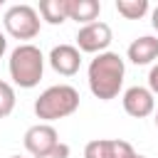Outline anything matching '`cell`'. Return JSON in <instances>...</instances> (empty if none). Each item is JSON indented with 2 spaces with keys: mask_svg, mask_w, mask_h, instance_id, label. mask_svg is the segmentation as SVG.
<instances>
[{
  "mask_svg": "<svg viewBox=\"0 0 158 158\" xmlns=\"http://www.w3.org/2000/svg\"><path fill=\"white\" fill-rule=\"evenodd\" d=\"M153 121H156V128H158V109H156V114H153Z\"/></svg>",
  "mask_w": 158,
  "mask_h": 158,
  "instance_id": "d6986e66",
  "label": "cell"
},
{
  "mask_svg": "<svg viewBox=\"0 0 158 158\" xmlns=\"http://www.w3.org/2000/svg\"><path fill=\"white\" fill-rule=\"evenodd\" d=\"M116 12L126 20H141L148 12V0H116Z\"/></svg>",
  "mask_w": 158,
  "mask_h": 158,
  "instance_id": "4fadbf2b",
  "label": "cell"
},
{
  "mask_svg": "<svg viewBox=\"0 0 158 158\" xmlns=\"http://www.w3.org/2000/svg\"><path fill=\"white\" fill-rule=\"evenodd\" d=\"M22 143L32 156H40V153H47L49 148H54L59 143V133H57V128L52 123H42L40 121V123H35V126H30L25 131Z\"/></svg>",
  "mask_w": 158,
  "mask_h": 158,
  "instance_id": "ba28073f",
  "label": "cell"
},
{
  "mask_svg": "<svg viewBox=\"0 0 158 158\" xmlns=\"http://www.w3.org/2000/svg\"><path fill=\"white\" fill-rule=\"evenodd\" d=\"M123 111L133 118H146L151 114H156V96L148 86H128L121 96Z\"/></svg>",
  "mask_w": 158,
  "mask_h": 158,
  "instance_id": "8992f818",
  "label": "cell"
},
{
  "mask_svg": "<svg viewBox=\"0 0 158 158\" xmlns=\"http://www.w3.org/2000/svg\"><path fill=\"white\" fill-rule=\"evenodd\" d=\"M7 72L15 86L20 89H32L40 84L42 74H44V54L40 47H35L32 42H22L10 52L7 59Z\"/></svg>",
  "mask_w": 158,
  "mask_h": 158,
  "instance_id": "7a4b0ae2",
  "label": "cell"
},
{
  "mask_svg": "<svg viewBox=\"0 0 158 158\" xmlns=\"http://www.w3.org/2000/svg\"><path fill=\"white\" fill-rule=\"evenodd\" d=\"M69 153H72V148L59 141V143H57L54 148H49L47 153H40V156H32V158H69Z\"/></svg>",
  "mask_w": 158,
  "mask_h": 158,
  "instance_id": "9a60e30c",
  "label": "cell"
},
{
  "mask_svg": "<svg viewBox=\"0 0 158 158\" xmlns=\"http://www.w3.org/2000/svg\"><path fill=\"white\" fill-rule=\"evenodd\" d=\"M40 17L47 25H62L64 20H69V10H67V0H42L37 7Z\"/></svg>",
  "mask_w": 158,
  "mask_h": 158,
  "instance_id": "7c38bea8",
  "label": "cell"
},
{
  "mask_svg": "<svg viewBox=\"0 0 158 158\" xmlns=\"http://www.w3.org/2000/svg\"><path fill=\"white\" fill-rule=\"evenodd\" d=\"M10 158H20V156H10Z\"/></svg>",
  "mask_w": 158,
  "mask_h": 158,
  "instance_id": "44dd1931",
  "label": "cell"
},
{
  "mask_svg": "<svg viewBox=\"0 0 158 158\" xmlns=\"http://www.w3.org/2000/svg\"><path fill=\"white\" fill-rule=\"evenodd\" d=\"M15 86L10 81H2L0 79V118H7L12 111H15Z\"/></svg>",
  "mask_w": 158,
  "mask_h": 158,
  "instance_id": "5bb4252c",
  "label": "cell"
},
{
  "mask_svg": "<svg viewBox=\"0 0 158 158\" xmlns=\"http://www.w3.org/2000/svg\"><path fill=\"white\" fill-rule=\"evenodd\" d=\"M2 25H5V32L15 40H35L40 35L42 20H40L37 7L22 2V5H10L5 10Z\"/></svg>",
  "mask_w": 158,
  "mask_h": 158,
  "instance_id": "277c9868",
  "label": "cell"
},
{
  "mask_svg": "<svg viewBox=\"0 0 158 158\" xmlns=\"http://www.w3.org/2000/svg\"><path fill=\"white\" fill-rule=\"evenodd\" d=\"M5 49H7V37H5V32H0V59H2Z\"/></svg>",
  "mask_w": 158,
  "mask_h": 158,
  "instance_id": "e0dca14e",
  "label": "cell"
},
{
  "mask_svg": "<svg viewBox=\"0 0 158 158\" xmlns=\"http://www.w3.org/2000/svg\"><path fill=\"white\" fill-rule=\"evenodd\" d=\"M67 10H69V20L84 25L96 22L99 12H101V2L99 0H67Z\"/></svg>",
  "mask_w": 158,
  "mask_h": 158,
  "instance_id": "8fae6325",
  "label": "cell"
},
{
  "mask_svg": "<svg viewBox=\"0 0 158 158\" xmlns=\"http://www.w3.org/2000/svg\"><path fill=\"white\" fill-rule=\"evenodd\" d=\"M79 109V91L72 84L47 86L35 99V116L42 123H52L57 118H67Z\"/></svg>",
  "mask_w": 158,
  "mask_h": 158,
  "instance_id": "3957f363",
  "label": "cell"
},
{
  "mask_svg": "<svg viewBox=\"0 0 158 158\" xmlns=\"http://www.w3.org/2000/svg\"><path fill=\"white\" fill-rule=\"evenodd\" d=\"M47 62L57 74L74 77L81 67V52L77 49V44H57V47H52Z\"/></svg>",
  "mask_w": 158,
  "mask_h": 158,
  "instance_id": "9c48e42d",
  "label": "cell"
},
{
  "mask_svg": "<svg viewBox=\"0 0 158 158\" xmlns=\"http://www.w3.org/2000/svg\"><path fill=\"white\" fill-rule=\"evenodd\" d=\"M151 25H153V30L158 32V5L153 7V12H151Z\"/></svg>",
  "mask_w": 158,
  "mask_h": 158,
  "instance_id": "ac0fdd59",
  "label": "cell"
},
{
  "mask_svg": "<svg viewBox=\"0 0 158 158\" xmlns=\"http://www.w3.org/2000/svg\"><path fill=\"white\" fill-rule=\"evenodd\" d=\"M126 57H128L136 67L153 64V62L158 59V37H153V35H141V37H136V40L128 44Z\"/></svg>",
  "mask_w": 158,
  "mask_h": 158,
  "instance_id": "30bf717a",
  "label": "cell"
},
{
  "mask_svg": "<svg viewBox=\"0 0 158 158\" xmlns=\"http://www.w3.org/2000/svg\"><path fill=\"white\" fill-rule=\"evenodd\" d=\"M123 77H126V64H123L118 52L96 54L89 62V69H86L89 91L101 101H111V99L118 96V91L123 86Z\"/></svg>",
  "mask_w": 158,
  "mask_h": 158,
  "instance_id": "6da1fadb",
  "label": "cell"
},
{
  "mask_svg": "<svg viewBox=\"0 0 158 158\" xmlns=\"http://www.w3.org/2000/svg\"><path fill=\"white\" fill-rule=\"evenodd\" d=\"M111 40H114L111 27L106 22L96 20L91 25L79 27V32H77V49L86 52V54H101V52H109Z\"/></svg>",
  "mask_w": 158,
  "mask_h": 158,
  "instance_id": "5b68a950",
  "label": "cell"
},
{
  "mask_svg": "<svg viewBox=\"0 0 158 158\" xmlns=\"http://www.w3.org/2000/svg\"><path fill=\"white\" fill-rule=\"evenodd\" d=\"M148 89L153 91V96H158V64H153L148 72Z\"/></svg>",
  "mask_w": 158,
  "mask_h": 158,
  "instance_id": "2e32d148",
  "label": "cell"
},
{
  "mask_svg": "<svg viewBox=\"0 0 158 158\" xmlns=\"http://www.w3.org/2000/svg\"><path fill=\"white\" fill-rule=\"evenodd\" d=\"M133 158H146V156H141V153H136V156H133Z\"/></svg>",
  "mask_w": 158,
  "mask_h": 158,
  "instance_id": "ffe728a7",
  "label": "cell"
},
{
  "mask_svg": "<svg viewBox=\"0 0 158 158\" xmlns=\"http://www.w3.org/2000/svg\"><path fill=\"white\" fill-rule=\"evenodd\" d=\"M136 151L121 138H94L84 146V158H133Z\"/></svg>",
  "mask_w": 158,
  "mask_h": 158,
  "instance_id": "52a82bcc",
  "label": "cell"
}]
</instances>
